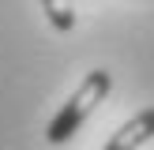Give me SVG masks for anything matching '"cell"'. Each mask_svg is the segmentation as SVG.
<instances>
[{
  "label": "cell",
  "mask_w": 154,
  "mask_h": 150,
  "mask_svg": "<svg viewBox=\"0 0 154 150\" xmlns=\"http://www.w3.org/2000/svg\"><path fill=\"white\" fill-rule=\"evenodd\" d=\"M109 90H113V75L105 71V68H94V71H90L87 79L75 86V94L68 98L64 105H60V112L49 120V128H45V139H49L53 146L68 142V139H72V135L90 120V112H94L98 105L109 98Z\"/></svg>",
  "instance_id": "obj_1"
},
{
  "label": "cell",
  "mask_w": 154,
  "mask_h": 150,
  "mask_svg": "<svg viewBox=\"0 0 154 150\" xmlns=\"http://www.w3.org/2000/svg\"><path fill=\"white\" fill-rule=\"evenodd\" d=\"M150 139H154V105L150 109H139L132 120H124V124L109 135L105 150H139V146H147Z\"/></svg>",
  "instance_id": "obj_2"
},
{
  "label": "cell",
  "mask_w": 154,
  "mask_h": 150,
  "mask_svg": "<svg viewBox=\"0 0 154 150\" xmlns=\"http://www.w3.org/2000/svg\"><path fill=\"white\" fill-rule=\"evenodd\" d=\"M42 8H45V15H49V22H53V30H72L75 26V11L68 4H60V0H42Z\"/></svg>",
  "instance_id": "obj_3"
}]
</instances>
